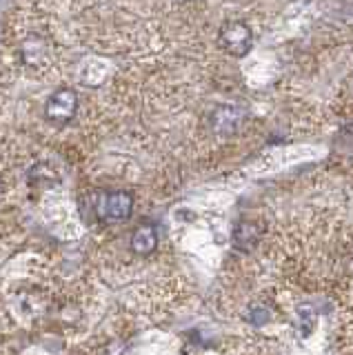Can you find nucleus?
I'll use <instances>...</instances> for the list:
<instances>
[{
    "label": "nucleus",
    "instance_id": "obj_1",
    "mask_svg": "<svg viewBox=\"0 0 353 355\" xmlns=\"http://www.w3.org/2000/svg\"><path fill=\"white\" fill-rule=\"evenodd\" d=\"M218 42L229 55H234V58H245L253 47L251 27L242 20H229L220 27Z\"/></svg>",
    "mask_w": 353,
    "mask_h": 355
},
{
    "label": "nucleus",
    "instance_id": "obj_2",
    "mask_svg": "<svg viewBox=\"0 0 353 355\" xmlns=\"http://www.w3.org/2000/svg\"><path fill=\"white\" fill-rule=\"evenodd\" d=\"M94 209H96V216L105 222H125L134 214V196L129 191L101 193Z\"/></svg>",
    "mask_w": 353,
    "mask_h": 355
},
{
    "label": "nucleus",
    "instance_id": "obj_3",
    "mask_svg": "<svg viewBox=\"0 0 353 355\" xmlns=\"http://www.w3.org/2000/svg\"><path fill=\"white\" fill-rule=\"evenodd\" d=\"M78 111V94L69 87L53 92L45 103V118L53 125H67Z\"/></svg>",
    "mask_w": 353,
    "mask_h": 355
},
{
    "label": "nucleus",
    "instance_id": "obj_4",
    "mask_svg": "<svg viewBox=\"0 0 353 355\" xmlns=\"http://www.w3.org/2000/svg\"><path fill=\"white\" fill-rule=\"evenodd\" d=\"M131 251L136 255H151L158 247V233L156 227L151 225H140L134 233H131Z\"/></svg>",
    "mask_w": 353,
    "mask_h": 355
},
{
    "label": "nucleus",
    "instance_id": "obj_5",
    "mask_svg": "<svg viewBox=\"0 0 353 355\" xmlns=\"http://www.w3.org/2000/svg\"><path fill=\"white\" fill-rule=\"evenodd\" d=\"M240 111L236 109V107H218L216 111H214V116H212V122H214V129L218 131V133H234L236 129H238V125H240Z\"/></svg>",
    "mask_w": 353,
    "mask_h": 355
},
{
    "label": "nucleus",
    "instance_id": "obj_6",
    "mask_svg": "<svg viewBox=\"0 0 353 355\" xmlns=\"http://www.w3.org/2000/svg\"><path fill=\"white\" fill-rule=\"evenodd\" d=\"M258 240V229L251 222H238L234 231V242L238 249H251V244Z\"/></svg>",
    "mask_w": 353,
    "mask_h": 355
}]
</instances>
